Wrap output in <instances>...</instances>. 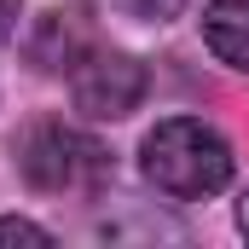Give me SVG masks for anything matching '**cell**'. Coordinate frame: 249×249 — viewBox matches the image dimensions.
Instances as JSON below:
<instances>
[{
	"label": "cell",
	"mask_w": 249,
	"mask_h": 249,
	"mask_svg": "<svg viewBox=\"0 0 249 249\" xmlns=\"http://www.w3.org/2000/svg\"><path fill=\"white\" fill-rule=\"evenodd\" d=\"M139 174L162 197H214V191L232 186L238 174V157H232V139L203 116H168L139 139Z\"/></svg>",
	"instance_id": "1"
},
{
	"label": "cell",
	"mask_w": 249,
	"mask_h": 249,
	"mask_svg": "<svg viewBox=\"0 0 249 249\" xmlns=\"http://www.w3.org/2000/svg\"><path fill=\"white\" fill-rule=\"evenodd\" d=\"M99 41H93V18H87V6H47L41 18H35V29H29V41H23V53L29 64L41 70V75H70L75 64L87 58Z\"/></svg>",
	"instance_id": "4"
},
{
	"label": "cell",
	"mask_w": 249,
	"mask_h": 249,
	"mask_svg": "<svg viewBox=\"0 0 249 249\" xmlns=\"http://www.w3.org/2000/svg\"><path fill=\"white\" fill-rule=\"evenodd\" d=\"M0 244H53V232L23 214H0Z\"/></svg>",
	"instance_id": "6"
},
{
	"label": "cell",
	"mask_w": 249,
	"mask_h": 249,
	"mask_svg": "<svg viewBox=\"0 0 249 249\" xmlns=\"http://www.w3.org/2000/svg\"><path fill=\"white\" fill-rule=\"evenodd\" d=\"M12 157H18V174L29 191H53V197H70V191H93L110 180V151L81 133L64 116H29V122L12 133Z\"/></svg>",
	"instance_id": "2"
},
{
	"label": "cell",
	"mask_w": 249,
	"mask_h": 249,
	"mask_svg": "<svg viewBox=\"0 0 249 249\" xmlns=\"http://www.w3.org/2000/svg\"><path fill=\"white\" fill-rule=\"evenodd\" d=\"M238 232H244V238H249V191H244V197H238Z\"/></svg>",
	"instance_id": "9"
},
{
	"label": "cell",
	"mask_w": 249,
	"mask_h": 249,
	"mask_svg": "<svg viewBox=\"0 0 249 249\" xmlns=\"http://www.w3.org/2000/svg\"><path fill=\"white\" fill-rule=\"evenodd\" d=\"M18 18H23V0H0V47L18 35Z\"/></svg>",
	"instance_id": "8"
},
{
	"label": "cell",
	"mask_w": 249,
	"mask_h": 249,
	"mask_svg": "<svg viewBox=\"0 0 249 249\" xmlns=\"http://www.w3.org/2000/svg\"><path fill=\"white\" fill-rule=\"evenodd\" d=\"M203 41L232 70H249V0H209L203 6Z\"/></svg>",
	"instance_id": "5"
},
{
	"label": "cell",
	"mask_w": 249,
	"mask_h": 249,
	"mask_svg": "<svg viewBox=\"0 0 249 249\" xmlns=\"http://www.w3.org/2000/svg\"><path fill=\"white\" fill-rule=\"evenodd\" d=\"M122 6L133 12V18H151V23H168V18H174V12H180L186 0H122Z\"/></svg>",
	"instance_id": "7"
},
{
	"label": "cell",
	"mask_w": 249,
	"mask_h": 249,
	"mask_svg": "<svg viewBox=\"0 0 249 249\" xmlns=\"http://www.w3.org/2000/svg\"><path fill=\"white\" fill-rule=\"evenodd\" d=\"M145 93H151V70L122 47H93L70 70V105L87 122H122L145 105Z\"/></svg>",
	"instance_id": "3"
}]
</instances>
